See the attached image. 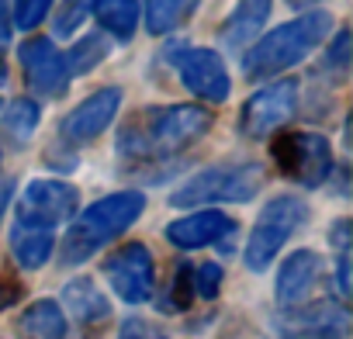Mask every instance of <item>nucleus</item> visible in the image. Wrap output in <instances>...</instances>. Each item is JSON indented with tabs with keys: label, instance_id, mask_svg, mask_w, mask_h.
Instances as JSON below:
<instances>
[{
	"label": "nucleus",
	"instance_id": "obj_1",
	"mask_svg": "<svg viewBox=\"0 0 353 339\" xmlns=\"http://www.w3.org/2000/svg\"><path fill=\"white\" fill-rule=\"evenodd\" d=\"M212 128V111L198 104H170L139 111L118 135V152L128 159H170L191 149Z\"/></svg>",
	"mask_w": 353,
	"mask_h": 339
},
{
	"label": "nucleus",
	"instance_id": "obj_2",
	"mask_svg": "<svg viewBox=\"0 0 353 339\" xmlns=\"http://www.w3.org/2000/svg\"><path fill=\"white\" fill-rule=\"evenodd\" d=\"M145 212V198L142 191H118L108 194L101 201H94L66 232L63 249H59V263L63 267H80L87 263L94 253H101L108 243H114L121 232H128Z\"/></svg>",
	"mask_w": 353,
	"mask_h": 339
},
{
	"label": "nucleus",
	"instance_id": "obj_3",
	"mask_svg": "<svg viewBox=\"0 0 353 339\" xmlns=\"http://www.w3.org/2000/svg\"><path fill=\"white\" fill-rule=\"evenodd\" d=\"M332 32V14L325 11H308L298 14L294 21L274 28L263 35L246 56H243V73L250 80H270L291 66H298L305 56H312Z\"/></svg>",
	"mask_w": 353,
	"mask_h": 339
},
{
	"label": "nucleus",
	"instance_id": "obj_4",
	"mask_svg": "<svg viewBox=\"0 0 353 339\" xmlns=\"http://www.w3.org/2000/svg\"><path fill=\"white\" fill-rule=\"evenodd\" d=\"M267 170L263 163H219L201 174L188 177L181 187L170 194L173 208H191V205H239L260 194Z\"/></svg>",
	"mask_w": 353,
	"mask_h": 339
},
{
	"label": "nucleus",
	"instance_id": "obj_5",
	"mask_svg": "<svg viewBox=\"0 0 353 339\" xmlns=\"http://www.w3.org/2000/svg\"><path fill=\"white\" fill-rule=\"evenodd\" d=\"M305 222H308V205H305L301 198H294V194L274 198V201L260 212V218L253 222V232H250L246 249H243V263H246L253 274L267 270V267L274 263V256L284 249V243H288Z\"/></svg>",
	"mask_w": 353,
	"mask_h": 339
},
{
	"label": "nucleus",
	"instance_id": "obj_6",
	"mask_svg": "<svg viewBox=\"0 0 353 339\" xmlns=\"http://www.w3.org/2000/svg\"><path fill=\"white\" fill-rule=\"evenodd\" d=\"M270 152L281 174L301 187H322L332 174V145L319 132H288L274 138Z\"/></svg>",
	"mask_w": 353,
	"mask_h": 339
},
{
	"label": "nucleus",
	"instance_id": "obj_7",
	"mask_svg": "<svg viewBox=\"0 0 353 339\" xmlns=\"http://www.w3.org/2000/svg\"><path fill=\"white\" fill-rule=\"evenodd\" d=\"M298 107V80L284 76L267 83L263 90H256L243 111H239V132L246 138H267L270 132H277Z\"/></svg>",
	"mask_w": 353,
	"mask_h": 339
},
{
	"label": "nucleus",
	"instance_id": "obj_8",
	"mask_svg": "<svg viewBox=\"0 0 353 339\" xmlns=\"http://www.w3.org/2000/svg\"><path fill=\"white\" fill-rule=\"evenodd\" d=\"M80 205V191L66 181H32L21 191L18 201V222L21 225H35V229H56L66 218L77 215Z\"/></svg>",
	"mask_w": 353,
	"mask_h": 339
},
{
	"label": "nucleus",
	"instance_id": "obj_9",
	"mask_svg": "<svg viewBox=\"0 0 353 339\" xmlns=\"http://www.w3.org/2000/svg\"><path fill=\"white\" fill-rule=\"evenodd\" d=\"M104 277L111 284V291L128 301V305H142L152 298V287H156V263H152V253L142 246V243H128L121 246L118 253H111L104 260Z\"/></svg>",
	"mask_w": 353,
	"mask_h": 339
},
{
	"label": "nucleus",
	"instance_id": "obj_10",
	"mask_svg": "<svg viewBox=\"0 0 353 339\" xmlns=\"http://www.w3.org/2000/svg\"><path fill=\"white\" fill-rule=\"evenodd\" d=\"M121 107V87H104V90H94L87 101H80L59 125V135L63 142L70 145H83V142H94L118 114Z\"/></svg>",
	"mask_w": 353,
	"mask_h": 339
},
{
	"label": "nucleus",
	"instance_id": "obj_11",
	"mask_svg": "<svg viewBox=\"0 0 353 339\" xmlns=\"http://www.w3.org/2000/svg\"><path fill=\"white\" fill-rule=\"evenodd\" d=\"M18 59L25 66L28 87L42 97H63L70 87V70L63 52L52 45V39H28L18 49Z\"/></svg>",
	"mask_w": 353,
	"mask_h": 339
},
{
	"label": "nucleus",
	"instance_id": "obj_12",
	"mask_svg": "<svg viewBox=\"0 0 353 339\" xmlns=\"http://www.w3.org/2000/svg\"><path fill=\"white\" fill-rule=\"evenodd\" d=\"M176 70H181L184 87L208 104H222L232 90L229 70H225V63L215 49H188L176 59Z\"/></svg>",
	"mask_w": 353,
	"mask_h": 339
},
{
	"label": "nucleus",
	"instance_id": "obj_13",
	"mask_svg": "<svg viewBox=\"0 0 353 339\" xmlns=\"http://www.w3.org/2000/svg\"><path fill=\"white\" fill-rule=\"evenodd\" d=\"M277 329L288 336H315V339H339L346 332V308L336 301H305L294 305L288 315L277 318Z\"/></svg>",
	"mask_w": 353,
	"mask_h": 339
},
{
	"label": "nucleus",
	"instance_id": "obj_14",
	"mask_svg": "<svg viewBox=\"0 0 353 339\" xmlns=\"http://www.w3.org/2000/svg\"><path fill=\"white\" fill-rule=\"evenodd\" d=\"M232 232H236V222L219 208H205V212L184 215L166 225V239L176 249H205V246L225 243Z\"/></svg>",
	"mask_w": 353,
	"mask_h": 339
},
{
	"label": "nucleus",
	"instance_id": "obj_15",
	"mask_svg": "<svg viewBox=\"0 0 353 339\" xmlns=\"http://www.w3.org/2000/svg\"><path fill=\"white\" fill-rule=\"evenodd\" d=\"M325 274V263L315 249H298L291 253L281 270H277V301L284 308H294V305H305L312 298V291L319 287Z\"/></svg>",
	"mask_w": 353,
	"mask_h": 339
},
{
	"label": "nucleus",
	"instance_id": "obj_16",
	"mask_svg": "<svg viewBox=\"0 0 353 339\" xmlns=\"http://www.w3.org/2000/svg\"><path fill=\"white\" fill-rule=\"evenodd\" d=\"M270 11H274V0H239L236 11L229 14V21L222 25V45L243 52L263 32Z\"/></svg>",
	"mask_w": 353,
	"mask_h": 339
},
{
	"label": "nucleus",
	"instance_id": "obj_17",
	"mask_svg": "<svg viewBox=\"0 0 353 339\" xmlns=\"http://www.w3.org/2000/svg\"><path fill=\"white\" fill-rule=\"evenodd\" d=\"M18 332L25 339H66L70 332V322H66V311L59 308V301H35L21 311L18 318Z\"/></svg>",
	"mask_w": 353,
	"mask_h": 339
},
{
	"label": "nucleus",
	"instance_id": "obj_18",
	"mask_svg": "<svg viewBox=\"0 0 353 339\" xmlns=\"http://www.w3.org/2000/svg\"><path fill=\"white\" fill-rule=\"evenodd\" d=\"M63 305L70 308V315L80 322V325H97L111 315V305L108 298L94 287L90 277H77L63 287Z\"/></svg>",
	"mask_w": 353,
	"mask_h": 339
},
{
	"label": "nucleus",
	"instance_id": "obj_19",
	"mask_svg": "<svg viewBox=\"0 0 353 339\" xmlns=\"http://www.w3.org/2000/svg\"><path fill=\"white\" fill-rule=\"evenodd\" d=\"M52 246H56V239H52L49 229H35V225L14 222V229H11V256L18 260L21 270L46 267L49 256H52Z\"/></svg>",
	"mask_w": 353,
	"mask_h": 339
},
{
	"label": "nucleus",
	"instance_id": "obj_20",
	"mask_svg": "<svg viewBox=\"0 0 353 339\" xmlns=\"http://www.w3.org/2000/svg\"><path fill=\"white\" fill-rule=\"evenodd\" d=\"M94 18L114 39H132L139 28V0H90Z\"/></svg>",
	"mask_w": 353,
	"mask_h": 339
},
{
	"label": "nucleus",
	"instance_id": "obj_21",
	"mask_svg": "<svg viewBox=\"0 0 353 339\" xmlns=\"http://www.w3.org/2000/svg\"><path fill=\"white\" fill-rule=\"evenodd\" d=\"M201 0H145V28L149 35H166L173 28H181Z\"/></svg>",
	"mask_w": 353,
	"mask_h": 339
},
{
	"label": "nucleus",
	"instance_id": "obj_22",
	"mask_svg": "<svg viewBox=\"0 0 353 339\" xmlns=\"http://www.w3.org/2000/svg\"><path fill=\"white\" fill-rule=\"evenodd\" d=\"M108 52H111V45H108L104 35H83V39L63 56V59H66V70H70V80L90 73L94 66H101V63L108 59Z\"/></svg>",
	"mask_w": 353,
	"mask_h": 339
},
{
	"label": "nucleus",
	"instance_id": "obj_23",
	"mask_svg": "<svg viewBox=\"0 0 353 339\" xmlns=\"http://www.w3.org/2000/svg\"><path fill=\"white\" fill-rule=\"evenodd\" d=\"M39 121H42V111H39V104L28 101V97L11 101L8 111H4V118H0V125H4V132H8L14 142H28V138L35 135Z\"/></svg>",
	"mask_w": 353,
	"mask_h": 339
},
{
	"label": "nucleus",
	"instance_id": "obj_24",
	"mask_svg": "<svg viewBox=\"0 0 353 339\" xmlns=\"http://www.w3.org/2000/svg\"><path fill=\"white\" fill-rule=\"evenodd\" d=\"M346 66H350V32H339L336 42L325 49L322 73H332L336 80H343V76H346Z\"/></svg>",
	"mask_w": 353,
	"mask_h": 339
},
{
	"label": "nucleus",
	"instance_id": "obj_25",
	"mask_svg": "<svg viewBox=\"0 0 353 339\" xmlns=\"http://www.w3.org/2000/svg\"><path fill=\"white\" fill-rule=\"evenodd\" d=\"M49 8H52V0H18L11 25L21 28V32H32L35 25H42V18L49 14Z\"/></svg>",
	"mask_w": 353,
	"mask_h": 339
},
{
	"label": "nucleus",
	"instance_id": "obj_26",
	"mask_svg": "<svg viewBox=\"0 0 353 339\" xmlns=\"http://www.w3.org/2000/svg\"><path fill=\"white\" fill-rule=\"evenodd\" d=\"M191 287H194L201 298H215L219 287H222V267H219V263H201V267L191 274Z\"/></svg>",
	"mask_w": 353,
	"mask_h": 339
},
{
	"label": "nucleus",
	"instance_id": "obj_27",
	"mask_svg": "<svg viewBox=\"0 0 353 339\" xmlns=\"http://www.w3.org/2000/svg\"><path fill=\"white\" fill-rule=\"evenodd\" d=\"M114 339H170L159 325H152L149 318H139V315H132V318H125L121 325H118V336Z\"/></svg>",
	"mask_w": 353,
	"mask_h": 339
},
{
	"label": "nucleus",
	"instance_id": "obj_28",
	"mask_svg": "<svg viewBox=\"0 0 353 339\" xmlns=\"http://www.w3.org/2000/svg\"><path fill=\"white\" fill-rule=\"evenodd\" d=\"M188 305H191V274H188V267H176L173 287H170V301H163V308L181 311V308H188Z\"/></svg>",
	"mask_w": 353,
	"mask_h": 339
},
{
	"label": "nucleus",
	"instance_id": "obj_29",
	"mask_svg": "<svg viewBox=\"0 0 353 339\" xmlns=\"http://www.w3.org/2000/svg\"><path fill=\"white\" fill-rule=\"evenodd\" d=\"M83 11H87V0H73V4L59 14V21H56V35H73V28L80 25Z\"/></svg>",
	"mask_w": 353,
	"mask_h": 339
},
{
	"label": "nucleus",
	"instance_id": "obj_30",
	"mask_svg": "<svg viewBox=\"0 0 353 339\" xmlns=\"http://www.w3.org/2000/svg\"><path fill=\"white\" fill-rule=\"evenodd\" d=\"M11 14H8V0H0V45H8V39H11Z\"/></svg>",
	"mask_w": 353,
	"mask_h": 339
},
{
	"label": "nucleus",
	"instance_id": "obj_31",
	"mask_svg": "<svg viewBox=\"0 0 353 339\" xmlns=\"http://www.w3.org/2000/svg\"><path fill=\"white\" fill-rule=\"evenodd\" d=\"M18 298H21V291H18L14 284H0V311H8Z\"/></svg>",
	"mask_w": 353,
	"mask_h": 339
},
{
	"label": "nucleus",
	"instance_id": "obj_32",
	"mask_svg": "<svg viewBox=\"0 0 353 339\" xmlns=\"http://www.w3.org/2000/svg\"><path fill=\"white\" fill-rule=\"evenodd\" d=\"M11 194H14V184H11V181H4V184H0V218H4V208H8Z\"/></svg>",
	"mask_w": 353,
	"mask_h": 339
},
{
	"label": "nucleus",
	"instance_id": "obj_33",
	"mask_svg": "<svg viewBox=\"0 0 353 339\" xmlns=\"http://www.w3.org/2000/svg\"><path fill=\"white\" fill-rule=\"evenodd\" d=\"M4 83H8V66H4V59H0V90H4Z\"/></svg>",
	"mask_w": 353,
	"mask_h": 339
}]
</instances>
